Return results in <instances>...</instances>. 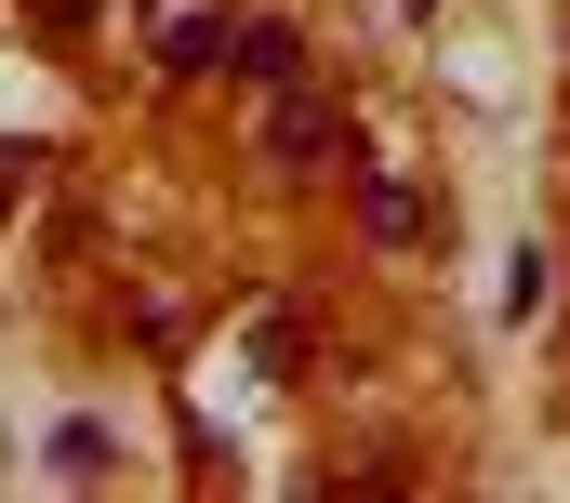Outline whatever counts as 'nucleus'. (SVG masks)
<instances>
[{
  "mask_svg": "<svg viewBox=\"0 0 570 503\" xmlns=\"http://www.w3.org/2000/svg\"><path fill=\"white\" fill-rule=\"evenodd\" d=\"M266 159H279V172H332V159H345V120H332L318 93H266Z\"/></svg>",
  "mask_w": 570,
  "mask_h": 503,
  "instance_id": "f257e3e1",
  "label": "nucleus"
},
{
  "mask_svg": "<svg viewBox=\"0 0 570 503\" xmlns=\"http://www.w3.org/2000/svg\"><path fill=\"white\" fill-rule=\"evenodd\" d=\"M226 53H239V80H253V93H292V67H305V40H292V27H239Z\"/></svg>",
  "mask_w": 570,
  "mask_h": 503,
  "instance_id": "f03ea898",
  "label": "nucleus"
},
{
  "mask_svg": "<svg viewBox=\"0 0 570 503\" xmlns=\"http://www.w3.org/2000/svg\"><path fill=\"white\" fill-rule=\"evenodd\" d=\"M358 213H372V239H385V251H425V239H438V213H425V186H372V199H358Z\"/></svg>",
  "mask_w": 570,
  "mask_h": 503,
  "instance_id": "7ed1b4c3",
  "label": "nucleus"
},
{
  "mask_svg": "<svg viewBox=\"0 0 570 503\" xmlns=\"http://www.w3.org/2000/svg\"><path fill=\"white\" fill-rule=\"evenodd\" d=\"M13 172H27V159H13V146H0V199H13Z\"/></svg>",
  "mask_w": 570,
  "mask_h": 503,
  "instance_id": "20e7f679",
  "label": "nucleus"
}]
</instances>
